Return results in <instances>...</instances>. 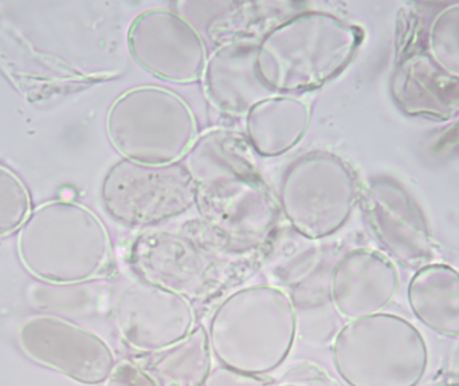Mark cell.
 Listing matches in <instances>:
<instances>
[{"label": "cell", "mask_w": 459, "mask_h": 386, "mask_svg": "<svg viewBox=\"0 0 459 386\" xmlns=\"http://www.w3.org/2000/svg\"><path fill=\"white\" fill-rule=\"evenodd\" d=\"M363 40V29L336 13L301 11L259 38V74L274 94L299 96L316 90L350 66Z\"/></svg>", "instance_id": "6da1fadb"}, {"label": "cell", "mask_w": 459, "mask_h": 386, "mask_svg": "<svg viewBox=\"0 0 459 386\" xmlns=\"http://www.w3.org/2000/svg\"><path fill=\"white\" fill-rule=\"evenodd\" d=\"M207 334L212 357L220 365L250 376H266L280 368L293 349V298L273 285L232 291L212 313Z\"/></svg>", "instance_id": "7a4b0ae2"}, {"label": "cell", "mask_w": 459, "mask_h": 386, "mask_svg": "<svg viewBox=\"0 0 459 386\" xmlns=\"http://www.w3.org/2000/svg\"><path fill=\"white\" fill-rule=\"evenodd\" d=\"M18 251L34 277L58 285L91 282L113 269L107 227L93 210L67 200L32 210L22 226Z\"/></svg>", "instance_id": "3957f363"}, {"label": "cell", "mask_w": 459, "mask_h": 386, "mask_svg": "<svg viewBox=\"0 0 459 386\" xmlns=\"http://www.w3.org/2000/svg\"><path fill=\"white\" fill-rule=\"evenodd\" d=\"M332 363L348 386H418L430 355L414 323L385 312L344 323L332 342Z\"/></svg>", "instance_id": "277c9868"}, {"label": "cell", "mask_w": 459, "mask_h": 386, "mask_svg": "<svg viewBox=\"0 0 459 386\" xmlns=\"http://www.w3.org/2000/svg\"><path fill=\"white\" fill-rule=\"evenodd\" d=\"M107 131L123 159L144 164L182 163L199 136L187 101L152 85L121 94L108 113Z\"/></svg>", "instance_id": "5b68a950"}, {"label": "cell", "mask_w": 459, "mask_h": 386, "mask_svg": "<svg viewBox=\"0 0 459 386\" xmlns=\"http://www.w3.org/2000/svg\"><path fill=\"white\" fill-rule=\"evenodd\" d=\"M361 193L363 187L344 159L329 150H310L286 167L277 199L286 224L320 242L350 221Z\"/></svg>", "instance_id": "8992f818"}, {"label": "cell", "mask_w": 459, "mask_h": 386, "mask_svg": "<svg viewBox=\"0 0 459 386\" xmlns=\"http://www.w3.org/2000/svg\"><path fill=\"white\" fill-rule=\"evenodd\" d=\"M195 183L183 163L144 164L121 159L101 185L107 212L123 226L150 228L196 207Z\"/></svg>", "instance_id": "52a82bcc"}, {"label": "cell", "mask_w": 459, "mask_h": 386, "mask_svg": "<svg viewBox=\"0 0 459 386\" xmlns=\"http://www.w3.org/2000/svg\"><path fill=\"white\" fill-rule=\"evenodd\" d=\"M226 258L231 255L220 247L199 219L177 231L143 234L132 250L139 277L171 288L190 301L220 285Z\"/></svg>", "instance_id": "ba28073f"}, {"label": "cell", "mask_w": 459, "mask_h": 386, "mask_svg": "<svg viewBox=\"0 0 459 386\" xmlns=\"http://www.w3.org/2000/svg\"><path fill=\"white\" fill-rule=\"evenodd\" d=\"M196 190L198 219L229 255L264 250L281 227L277 196L262 176Z\"/></svg>", "instance_id": "9c48e42d"}, {"label": "cell", "mask_w": 459, "mask_h": 386, "mask_svg": "<svg viewBox=\"0 0 459 386\" xmlns=\"http://www.w3.org/2000/svg\"><path fill=\"white\" fill-rule=\"evenodd\" d=\"M128 47L143 69L171 83L202 81L210 56L195 24L171 8L139 13L129 27Z\"/></svg>", "instance_id": "30bf717a"}, {"label": "cell", "mask_w": 459, "mask_h": 386, "mask_svg": "<svg viewBox=\"0 0 459 386\" xmlns=\"http://www.w3.org/2000/svg\"><path fill=\"white\" fill-rule=\"evenodd\" d=\"M115 314L121 339L142 355H158L196 328L187 296L139 275L118 296Z\"/></svg>", "instance_id": "8fae6325"}, {"label": "cell", "mask_w": 459, "mask_h": 386, "mask_svg": "<svg viewBox=\"0 0 459 386\" xmlns=\"http://www.w3.org/2000/svg\"><path fill=\"white\" fill-rule=\"evenodd\" d=\"M361 200L375 237L395 263L412 270L433 263L436 240L428 219L398 180L372 177Z\"/></svg>", "instance_id": "7c38bea8"}, {"label": "cell", "mask_w": 459, "mask_h": 386, "mask_svg": "<svg viewBox=\"0 0 459 386\" xmlns=\"http://www.w3.org/2000/svg\"><path fill=\"white\" fill-rule=\"evenodd\" d=\"M18 339L23 352L35 363L56 369L81 384H102L117 364L104 339L59 318H30L19 329Z\"/></svg>", "instance_id": "4fadbf2b"}, {"label": "cell", "mask_w": 459, "mask_h": 386, "mask_svg": "<svg viewBox=\"0 0 459 386\" xmlns=\"http://www.w3.org/2000/svg\"><path fill=\"white\" fill-rule=\"evenodd\" d=\"M399 290L398 266L387 253L374 248L348 251L329 275V298L347 322L385 313Z\"/></svg>", "instance_id": "5bb4252c"}, {"label": "cell", "mask_w": 459, "mask_h": 386, "mask_svg": "<svg viewBox=\"0 0 459 386\" xmlns=\"http://www.w3.org/2000/svg\"><path fill=\"white\" fill-rule=\"evenodd\" d=\"M258 40L225 43L210 54L202 83L207 101L221 113L245 117L256 104L277 96L259 74Z\"/></svg>", "instance_id": "9a60e30c"}, {"label": "cell", "mask_w": 459, "mask_h": 386, "mask_svg": "<svg viewBox=\"0 0 459 386\" xmlns=\"http://www.w3.org/2000/svg\"><path fill=\"white\" fill-rule=\"evenodd\" d=\"M390 89L399 109L412 117L447 121L459 116V80L442 69L428 51L401 59Z\"/></svg>", "instance_id": "2e32d148"}, {"label": "cell", "mask_w": 459, "mask_h": 386, "mask_svg": "<svg viewBox=\"0 0 459 386\" xmlns=\"http://www.w3.org/2000/svg\"><path fill=\"white\" fill-rule=\"evenodd\" d=\"M182 163L196 188L262 176L245 134L232 129L214 128L199 134Z\"/></svg>", "instance_id": "e0dca14e"}, {"label": "cell", "mask_w": 459, "mask_h": 386, "mask_svg": "<svg viewBox=\"0 0 459 386\" xmlns=\"http://www.w3.org/2000/svg\"><path fill=\"white\" fill-rule=\"evenodd\" d=\"M245 136L255 155L273 159L286 155L307 136L312 107L299 96L270 97L245 116Z\"/></svg>", "instance_id": "ac0fdd59"}, {"label": "cell", "mask_w": 459, "mask_h": 386, "mask_svg": "<svg viewBox=\"0 0 459 386\" xmlns=\"http://www.w3.org/2000/svg\"><path fill=\"white\" fill-rule=\"evenodd\" d=\"M414 317L445 339L459 337V271L446 263L426 264L415 270L407 287Z\"/></svg>", "instance_id": "d6986e66"}, {"label": "cell", "mask_w": 459, "mask_h": 386, "mask_svg": "<svg viewBox=\"0 0 459 386\" xmlns=\"http://www.w3.org/2000/svg\"><path fill=\"white\" fill-rule=\"evenodd\" d=\"M207 329L202 325L182 341L153 355L144 366L161 386H204L212 371Z\"/></svg>", "instance_id": "ffe728a7"}, {"label": "cell", "mask_w": 459, "mask_h": 386, "mask_svg": "<svg viewBox=\"0 0 459 386\" xmlns=\"http://www.w3.org/2000/svg\"><path fill=\"white\" fill-rule=\"evenodd\" d=\"M281 234L283 236V243L277 231L266 247L270 251L269 270L285 285H301L315 271L320 262L318 242L302 236L288 224L285 228L281 227Z\"/></svg>", "instance_id": "44dd1931"}, {"label": "cell", "mask_w": 459, "mask_h": 386, "mask_svg": "<svg viewBox=\"0 0 459 386\" xmlns=\"http://www.w3.org/2000/svg\"><path fill=\"white\" fill-rule=\"evenodd\" d=\"M290 296L296 307L297 337L309 347L332 345L342 328V318L329 298L328 287L325 291L299 287Z\"/></svg>", "instance_id": "7402d4cb"}, {"label": "cell", "mask_w": 459, "mask_h": 386, "mask_svg": "<svg viewBox=\"0 0 459 386\" xmlns=\"http://www.w3.org/2000/svg\"><path fill=\"white\" fill-rule=\"evenodd\" d=\"M426 46L434 61L459 80V3L437 13L429 27Z\"/></svg>", "instance_id": "603a6c76"}, {"label": "cell", "mask_w": 459, "mask_h": 386, "mask_svg": "<svg viewBox=\"0 0 459 386\" xmlns=\"http://www.w3.org/2000/svg\"><path fill=\"white\" fill-rule=\"evenodd\" d=\"M29 191L10 169L0 166V237L13 234L30 216Z\"/></svg>", "instance_id": "cb8c5ba5"}, {"label": "cell", "mask_w": 459, "mask_h": 386, "mask_svg": "<svg viewBox=\"0 0 459 386\" xmlns=\"http://www.w3.org/2000/svg\"><path fill=\"white\" fill-rule=\"evenodd\" d=\"M105 386H161L155 376L144 366L134 361H121L116 364L112 373L105 382Z\"/></svg>", "instance_id": "d4e9b609"}, {"label": "cell", "mask_w": 459, "mask_h": 386, "mask_svg": "<svg viewBox=\"0 0 459 386\" xmlns=\"http://www.w3.org/2000/svg\"><path fill=\"white\" fill-rule=\"evenodd\" d=\"M204 386H267V382L262 377L250 376L220 365L212 369Z\"/></svg>", "instance_id": "484cf974"}, {"label": "cell", "mask_w": 459, "mask_h": 386, "mask_svg": "<svg viewBox=\"0 0 459 386\" xmlns=\"http://www.w3.org/2000/svg\"><path fill=\"white\" fill-rule=\"evenodd\" d=\"M449 369L453 374L459 376V337L453 347L452 353H450Z\"/></svg>", "instance_id": "4316f807"}, {"label": "cell", "mask_w": 459, "mask_h": 386, "mask_svg": "<svg viewBox=\"0 0 459 386\" xmlns=\"http://www.w3.org/2000/svg\"><path fill=\"white\" fill-rule=\"evenodd\" d=\"M429 386H459V380H446V382H439Z\"/></svg>", "instance_id": "83f0119b"}, {"label": "cell", "mask_w": 459, "mask_h": 386, "mask_svg": "<svg viewBox=\"0 0 459 386\" xmlns=\"http://www.w3.org/2000/svg\"><path fill=\"white\" fill-rule=\"evenodd\" d=\"M280 386H299V385H294V384H282V385H280Z\"/></svg>", "instance_id": "f1b7e54d"}]
</instances>
